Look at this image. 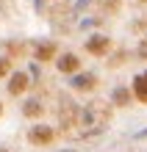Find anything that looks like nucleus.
<instances>
[{
	"mask_svg": "<svg viewBox=\"0 0 147 152\" xmlns=\"http://www.w3.org/2000/svg\"><path fill=\"white\" fill-rule=\"evenodd\" d=\"M25 88H28V75H25V72H17L11 77V83H8V91H11L14 97H20Z\"/></svg>",
	"mask_w": 147,
	"mask_h": 152,
	"instance_id": "f257e3e1",
	"label": "nucleus"
},
{
	"mask_svg": "<svg viewBox=\"0 0 147 152\" xmlns=\"http://www.w3.org/2000/svg\"><path fill=\"white\" fill-rule=\"evenodd\" d=\"M31 141H33V144H50V141H53V130L44 127V124H39V127L31 130Z\"/></svg>",
	"mask_w": 147,
	"mask_h": 152,
	"instance_id": "f03ea898",
	"label": "nucleus"
},
{
	"mask_svg": "<svg viewBox=\"0 0 147 152\" xmlns=\"http://www.w3.org/2000/svg\"><path fill=\"white\" fill-rule=\"evenodd\" d=\"M86 50L95 53V56H103V53L108 50V39H106V36H92V39L86 42Z\"/></svg>",
	"mask_w": 147,
	"mask_h": 152,
	"instance_id": "7ed1b4c3",
	"label": "nucleus"
},
{
	"mask_svg": "<svg viewBox=\"0 0 147 152\" xmlns=\"http://www.w3.org/2000/svg\"><path fill=\"white\" fill-rule=\"evenodd\" d=\"M133 94H136V100L147 102V72H142L139 77L133 80Z\"/></svg>",
	"mask_w": 147,
	"mask_h": 152,
	"instance_id": "20e7f679",
	"label": "nucleus"
},
{
	"mask_svg": "<svg viewBox=\"0 0 147 152\" xmlns=\"http://www.w3.org/2000/svg\"><path fill=\"white\" fill-rule=\"evenodd\" d=\"M58 69H61V72H75V69H78V58L72 56V53L61 56V58H58Z\"/></svg>",
	"mask_w": 147,
	"mask_h": 152,
	"instance_id": "39448f33",
	"label": "nucleus"
},
{
	"mask_svg": "<svg viewBox=\"0 0 147 152\" xmlns=\"http://www.w3.org/2000/svg\"><path fill=\"white\" fill-rule=\"evenodd\" d=\"M53 56H56V44H42V47L36 50V58H39V61H47Z\"/></svg>",
	"mask_w": 147,
	"mask_h": 152,
	"instance_id": "423d86ee",
	"label": "nucleus"
},
{
	"mask_svg": "<svg viewBox=\"0 0 147 152\" xmlns=\"http://www.w3.org/2000/svg\"><path fill=\"white\" fill-rule=\"evenodd\" d=\"M95 83H97L95 75H81V77L75 80V88H83V91H86V88H95Z\"/></svg>",
	"mask_w": 147,
	"mask_h": 152,
	"instance_id": "0eeeda50",
	"label": "nucleus"
},
{
	"mask_svg": "<svg viewBox=\"0 0 147 152\" xmlns=\"http://www.w3.org/2000/svg\"><path fill=\"white\" fill-rule=\"evenodd\" d=\"M25 113H28V116H39L42 113V105L36 102V100H31L28 105H25Z\"/></svg>",
	"mask_w": 147,
	"mask_h": 152,
	"instance_id": "6e6552de",
	"label": "nucleus"
},
{
	"mask_svg": "<svg viewBox=\"0 0 147 152\" xmlns=\"http://www.w3.org/2000/svg\"><path fill=\"white\" fill-rule=\"evenodd\" d=\"M8 75V58H0V77Z\"/></svg>",
	"mask_w": 147,
	"mask_h": 152,
	"instance_id": "1a4fd4ad",
	"label": "nucleus"
},
{
	"mask_svg": "<svg viewBox=\"0 0 147 152\" xmlns=\"http://www.w3.org/2000/svg\"><path fill=\"white\" fill-rule=\"evenodd\" d=\"M139 56H142V58H147V39L139 44Z\"/></svg>",
	"mask_w": 147,
	"mask_h": 152,
	"instance_id": "9d476101",
	"label": "nucleus"
},
{
	"mask_svg": "<svg viewBox=\"0 0 147 152\" xmlns=\"http://www.w3.org/2000/svg\"><path fill=\"white\" fill-rule=\"evenodd\" d=\"M0 113H3V102H0Z\"/></svg>",
	"mask_w": 147,
	"mask_h": 152,
	"instance_id": "9b49d317",
	"label": "nucleus"
}]
</instances>
